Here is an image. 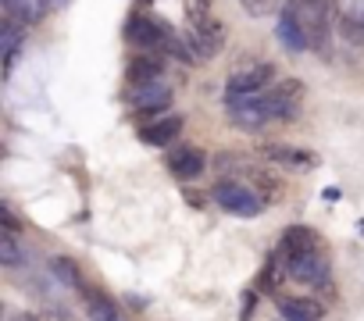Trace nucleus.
I'll use <instances>...</instances> for the list:
<instances>
[{
  "mask_svg": "<svg viewBox=\"0 0 364 321\" xmlns=\"http://www.w3.org/2000/svg\"><path fill=\"white\" fill-rule=\"evenodd\" d=\"M286 11L296 18V26L304 29L311 47L321 50L328 43V33H332V4L328 0H289Z\"/></svg>",
  "mask_w": 364,
  "mask_h": 321,
  "instance_id": "f257e3e1",
  "label": "nucleus"
},
{
  "mask_svg": "<svg viewBox=\"0 0 364 321\" xmlns=\"http://www.w3.org/2000/svg\"><path fill=\"white\" fill-rule=\"evenodd\" d=\"M125 36H129V43L139 47L143 54H150V50H168V54H175V58H182V61H190V54L182 50V43L168 33V26H161V22L150 18V15H136V18L129 22Z\"/></svg>",
  "mask_w": 364,
  "mask_h": 321,
  "instance_id": "f03ea898",
  "label": "nucleus"
},
{
  "mask_svg": "<svg viewBox=\"0 0 364 321\" xmlns=\"http://www.w3.org/2000/svg\"><path fill=\"white\" fill-rule=\"evenodd\" d=\"M186 43L193 47V58L211 61V58H218L222 47H225V26H222L215 15H197V22H193Z\"/></svg>",
  "mask_w": 364,
  "mask_h": 321,
  "instance_id": "7ed1b4c3",
  "label": "nucleus"
},
{
  "mask_svg": "<svg viewBox=\"0 0 364 321\" xmlns=\"http://www.w3.org/2000/svg\"><path fill=\"white\" fill-rule=\"evenodd\" d=\"M300 107H304V82L296 79H286L264 93V111L272 121H289L300 114Z\"/></svg>",
  "mask_w": 364,
  "mask_h": 321,
  "instance_id": "20e7f679",
  "label": "nucleus"
},
{
  "mask_svg": "<svg viewBox=\"0 0 364 321\" xmlns=\"http://www.w3.org/2000/svg\"><path fill=\"white\" fill-rule=\"evenodd\" d=\"M215 204H218V207H225L229 214H240V218H250V214H257V211H261V197H257L250 186L232 183V179L215 186Z\"/></svg>",
  "mask_w": 364,
  "mask_h": 321,
  "instance_id": "39448f33",
  "label": "nucleus"
},
{
  "mask_svg": "<svg viewBox=\"0 0 364 321\" xmlns=\"http://www.w3.org/2000/svg\"><path fill=\"white\" fill-rule=\"evenodd\" d=\"M272 79H275V68H272V65L240 68L236 75H229V82H225V97H261V93H268Z\"/></svg>",
  "mask_w": 364,
  "mask_h": 321,
  "instance_id": "423d86ee",
  "label": "nucleus"
},
{
  "mask_svg": "<svg viewBox=\"0 0 364 321\" xmlns=\"http://www.w3.org/2000/svg\"><path fill=\"white\" fill-rule=\"evenodd\" d=\"M286 275H289L293 282H304V285H321V282L328 278V261H325L318 250H311V254L289 257V261H286Z\"/></svg>",
  "mask_w": 364,
  "mask_h": 321,
  "instance_id": "0eeeda50",
  "label": "nucleus"
},
{
  "mask_svg": "<svg viewBox=\"0 0 364 321\" xmlns=\"http://www.w3.org/2000/svg\"><path fill=\"white\" fill-rule=\"evenodd\" d=\"M225 107H229L232 121L243 129H261L264 121H272L264 111V93L261 97H225Z\"/></svg>",
  "mask_w": 364,
  "mask_h": 321,
  "instance_id": "6e6552de",
  "label": "nucleus"
},
{
  "mask_svg": "<svg viewBox=\"0 0 364 321\" xmlns=\"http://www.w3.org/2000/svg\"><path fill=\"white\" fill-rule=\"evenodd\" d=\"M204 168H208V157H204L197 146H178V150H171V157H168V172H171L175 179H182V183L197 179Z\"/></svg>",
  "mask_w": 364,
  "mask_h": 321,
  "instance_id": "1a4fd4ad",
  "label": "nucleus"
},
{
  "mask_svg": "<svg viewBox=\"0 0 364 321\" xmlns=\"http://www.w3.org/2000/svg\"><path fill=\"white\" fill-rule=\"evenodd\" d=\"M182 121L178 114H164V118H157V121H146L136 136H139V143H146V146H168L178 132H182Z\"/></svg>",
  "mask_w": 364,
  "mask_h": 321,
  "instance_id": "9d476101",
  "label": "nucleus"
},
{
  "mask_svg": "<svg viewBox=\"0 0 364 321\" xmlns=\"http://www.w3.org/2000/svg\"><path fill=\"white\" fill-rule=\"evenodd\" d=\"M129 104L136 111H164L171 104V89L164 82H146V86H136L129 93Z\"/></svg>",
  "mask_w": 364,
  "mask_h": 321,
  "instance_id": "9b49d317",
  "label": "nucleus"
},
{
  "mask_svg": "<svg viewBox=\"0 0 364 321\" xmlns=\"http://www.w3.org/2000/svg\"><path fill=\"white\" fill-rule=\"evenodd\" d=\"M261 157L279 160V165H286V168H300V172H307V168H314V165H318V157H314V153L296 150V146H279V143L261 146Z\"/></svg>",
  "mask_w": 364,
  "mask_h": 321,
  "instance_id": "f8f14e48",
  "label": "nucleus"
},
{
  "mask_svg": "<svg viewBox=\"0 0 364 321\" xmlns=\"http://www.w3.org/2000/svg\"><path fill=\"white\" fill-rule=\"evenodd\" d=\"M279 250H282L286 261H289V257H300V254H311V250H318V236H314L311 229H304V225H293V229L282 232Z\"/></svg>",
  "mask_w": 364,
  "mask_h": 321,
  "instance_id": "ddd939ff",
  "label": "nucleus"
},
{
  "mask_svg": "<svg viewBox=\"0 0 364 321\" xmlns=\"http://www.w3.org/2000/svg\"><path fill=\"white\" fill-rule=\"evenodd\" d=\"M125 75H129V82H132V86L161 82V75H164V65H161V61H157L154 54H136V58L129 61Z\"/></svg>",
  "mask_w": 364,
  "mask_h": 321,
  "instance_id": "4468645a",
  "label": "nucleus"
},
{
  "mask_svg": "<svg viewBox=\"0 0 364 321\" xmlns=\"http://www.w3.org/2000/svg\"><path fill=\"white\" fill-rule=\"evenodd\" d=\"M82 296H86V307H90V321H125L122 307L111 296H104L100 289H86L82 285Z\"/></svg>",
  "mask_w": 364,
  "mask_h": 321,
  "instance_id": "2eb2a0df",
  "label": "nucleus"
},
{
  "mask_svg": "<svg viewBox=\"0 0 364 321\" xmlns=\"http://www.w3.org/2000/svg\"><path fill=\"white\" fill-rule=\"evenodd\" d=\"M275 33H279V40H282V47H286L289 54H304V50L311 47V43H307V36H304V29L296 26V18H293L289 11H282V15H279Z\"/></svg>",
  "mask_w": 364,
  "mask_h": 321,
  "instance_id": "dca6fc26",
  "label": "nucleus"
},
{
  "mask_svg": "<svg viewBox=\"0 0 364 321\" xmlns=\"http://www.w3.org/2000/svg\"><path fill=\"white\" fill-rule=\"evenodd\" d=\"M279 314L286 321H321V307L314 300H300V296H282Z\"/></svg>",
  "mask_w": 364,
  "mask_h": 321,
  "instance_id": "f3484780",
  "label": "nucleus"
},
{
  "mask_svg": "<svg viewBox=\"0 0 364 321\" xmlns=\"http://www.w3.org/2000/svg\"><path fill=\"white\" fill-rule=\"evenodd\" d=\"M339 29H343V36H346L350 43H364V0H357L353 8L343 11Z\"/></svg>",
  "mask_w": 364,
  "mask_h": 321,
  "instance_id": "a211bd4d",
  "label": "nucleus"
},
{
  "mask_svg": "<svg viewBox=\"0 0 364 321\" xmlns=\"http://www.w3.org/2000/svg\"><path fill=\"white\" fill-rule=\"evenodd\" d=\"M50 271H54L61 282H68V285L82 289V278H79V268H75V261H68V257H54V261H50Z\"/></svg>",
  "mask_w": 364,
  "mask_h": 321,
  "instance_id": "6ab92c4d",
  "label": "nucleus"
},
{
  "mask_svg": "<svg viewBox=\"0 0 364 321\" xmlns=\"http://www.w3.org/2000/svg\"><path fill=\"white\" fill-rule=\"evenodd\" d=\"M0 261H4L8 268L22 261V250H18V239H15V232H8V229H4V232H0Z\"/></svg>",
  "mask_w": 364,
  "mask_h": 321,
  "instance_id": "aec40b11",
  "label": "nucleus"
},
{
  "mask_svg": "<svg viewBox=\"0 0 364 321\" xmlns=\"http://www.w3.org/2000/svg\"><path fill=\"white\" fill-rule=\"evenodd\" d=\"M18 40H22V33L15 29V22H4V33H0V43H4L8 65H11V58H15V50H18Z\"/></svg>",
  "mask_w": 364,
  "mask_h": 321,
  "instance_id": "412c9836",
  "label": "nucleus"
},
{
  "mask_svg": "<svg viewBox=\"0 0 364 321\" xmlns=\"http://www.w3.org/2000/svg\"><path fill=\"white\" fill-rule=\"evenodd\" d=\"M243 8H247L250 15H268V11L279 8V0H243Z\"/></svg>",
  "mask_w": 364,
  "mask_h": 321,
  "instance_id": "4be33fe9",
  "label": "nucleus"
},
{
  "mask_svg": "<svg viewBox=\"0 0 364 321\" xmlns=\"http://www.w3.org/2000/svg\"><path fill=\"white\" fill-rule=\"evenodd\" d=\"M0 218H4V229H8V232H18V218H15L11 204H0Z\"/></svg>",
  "mask_w": 364,
  "mask_h": 321,
  "instance_id": "5701e85b",
  "label": "nucleus"
},
{
  "mask_svg": "<svg viewBox=\"0 0 364 321\" xmlns=\"http://www.w3.org/2000/svg\"><path fill=\"white\" fill-rule=\"evenodd\" d=\"M8 321H36V317H33V314H29V310H18V314H11V317H8Z\"/></svg>",
  "mask_w": 364,
  "mask_h": 321,
  "instance_id": "b1692460",
  "label": "nucleus"
}]
</instances>
